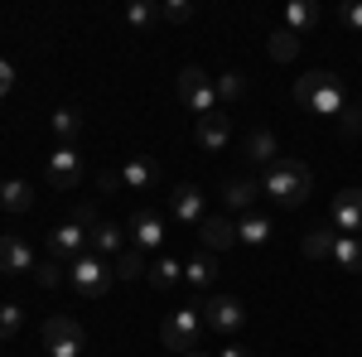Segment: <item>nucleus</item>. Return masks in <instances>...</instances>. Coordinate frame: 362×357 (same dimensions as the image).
Here are the masks:
<instances>
[{
	"label": "nucleus",
	"instance_id": "nucleus-29",
	"mask_svg": "<svg viewBox=\"0 0 362 357\" xmlns=\"http://www.w3.org/2000/svg\"><path fill=\"white\" fill-rule=\"evenodd\" d=\"M179 280H184V266H179L174 256H165V261L150 266V285H155V290H169V285H179Z\"/></svg>",
	"mask_w": 362,
	"mask_h": 357
},
{
	"label": "nucleus",
	"instance_id": "nucleus-16",
	"mask_svg": "<svg viewBox=\"0 0 362 357\" xmlns=\"http://www.w3.org/2000/svg\"><path fill=\"white\" fill-rule=\"evenodd\" d=\"M256 198H261V184H256V179H227V184H223V203H227V208H237L242 218L256 213Z\"/></svg>",
	"mask_w": 362,
	"mask_h": 357
},
{
	"label": "nucleus",
	"instance_id": "nucleus-2",
	"mask_svg": "<svg viewBox=\"0 0 362 357\" xmlns=\"http://www.w3.org/2000/svg\"><path fill=\"white\" fill-rule=\"evenodd\" d=\"M261 189L271 193L280 208H300L309 198V189H314V174H309V165H300V160H276V165L266 169Z\"/></svg>",
	"mask_w": 362,
	"mask_h": 357
},
{
	"label": "nucleus",
	"instance_id": "nucleus-18",
	"mask_svg": "<svg viewBox=\"0 0 362 357\" xmlns=\"http://www.w3.org/2000/svg\"><path fill=\"white\" fill-rule=\"evenodd\" d=\"M0 208L5 213H29L34 208V189H29L25 179H5L0 184Z\"/></svg>",
	"mask_w": 362,
	"mask_h": 357
},
{
	"label": "nucleus",
	"instance_id": "nucleus-19",
	"mask_svg": "<svg viewBox=\"0 0 362 357\" xmlns=\"http://www.w3.org/2000/svg\"><path fill=\"white\" fill-rule=\"evenodd\" d=\"M174 218L179 222H203V193L194 184H179L174 189Z\"/></svg>",
	"mask_w": 362,
	"mask_h": 357
},
{
	"label": "nucleus",
	"instance_id": "nucleus-37",
	"mask_svg": "<svg viewBox=\"0 0 362 357\" xmlns=\"http://www.w3.org/2000/svg\"><path fill=\"white\" fill-rule=\"evenodd\" d=\"M73 222H78V227H83V232H92V227H97V208H92V203H78V208H73Z\"/></svg>",
	"mask_w": 362,
	"mask_h": 357
},
{
	"label": "nucleus",
	"instance_id": "nucleus-35",
	"mask_svg": "<svg viewBox=\"0 0 362 357\" xmlns=\"http://www.w3.org/2000/svg\"><path fill=\"white\" fill-rule=\"evenodd\" d=\"M338 131H343L348 140H358L362 136V107H343L338 111Z\"/></svg>",
	"mask_w": 362,
	"mask_h": 357
},
{
	"label": "nucleus",
	"instance_id": "nucleus-31",
	"mask_svg": "<svg viewBox=\"0 0 362 357\" xmlns=\"http://www.w3.org/2000/svg\"><path fill=\"white\" fill-rule=\"evenodd\" d=\"M247 92V73H223L218 78V102H242Z\"/></svg>",
	"mask_w": 362,
	"mask_h": 357
},
{
	"label": "nucleus",
	"instance_id": "nucleus-6",
	"mask_svg": "<svg viewBox=\"0 0 362 357\" xmlns=\"http://www.w3.org/2000/svg\"><path fill=\"white\" fill-rule=\"evenodd\" d=\"M179 102L189 111H198V116H208V111H218V83H208V73L198 63H189L179 73Z\"/></svg>",
	"mask_w": 362,
	"mask_h": 357
},
{
	"label": "nucleus",
	"instance_id": "nucleus-20",
	"mask_svg": "<svg viewBox=\"0 0 362 357\" xmlns=\"http://www.w3.org/2000/svg\"><path fill=\"white\" fill-rule=\"evenodd\" d=\"M271 218H261V213H247V218L237 222V242H247V247H266L271 242Z\"/></svg>",
	"mask_w": 362,
	"mask_h": 357
},
{
	"label": "nucleus",
	"instance_id": "nucleus-30",
	"mask_svg": "<svg viewBox=\"0 0 362 357\" xmlns=\"http://www.w3.org/2000/svg\"><path fill=\"white\" fill-rule=\"evenodd\" d=\"M155 20H160L155 5H145V0H131V5H126V25H131V29H150Z\"/></svg>",
	"mask_w": 362,
	"mask_h": 357
},
{
	"label": "nucleus",
	"instance_id": "nucleus-11",
	"mask_svg": "<svg viewBox=\"0 0 362 357\" xmlns=\"http://www.w3.org/2000/svg\"><path fill=\"white\" fill-rule=\"evenodd\" d=\"M160 242H165V218L150 213V208L131 213V247H136V251H155Z\"/></svg>",
	"mask_w": 362,
	"mask_h": 357
},
{
	"label": "nucleus",
	"instance_id": "nucleus-10",
	"mask_svg": "<svg viewBox=\"0 0 362 357\" xmlns=\"http://www.w3.org/2000/svg\"><path fill=\"white\" fill-rule=\"evenodd\" d=\"M334 232L338 237H358L362 232V189H343L334 198Z\"/></svg>",
	"mask_w": 362,
	"mask_h": 357
},
{
	"label": "nucleus",
	"instance_id": "nucleus-23",
	"mask_svg": "<svg viewBox=\"0 0 362 357\" xmlns=\"http://www.w3.org/2000/svg\"><path fill=\"white\" fill-rule=\"evenodd\" d=\"M112 275L116 280H140V275H150V266H145V251H136V247H126L121 256H116V266H112Z\"/></svg>",
	"mask_w": 362,
	"mask_h": 357
},
{
	"label": "nucleus",
	"instance_id": "nucleus-13",
	"mask_svg": "<svg viewBox=\"0 0 362 357\" xmlns=\"http://www.w3.org/2000/svg\"><path fill=\"white\" fill-rule=\"evenodd\" d=\"M198 237H203L208 251H227V247H237V222L223 218V213H208V218L198 222Z\"/></svg>",
	"mask_w": 362,
	"mask_h": 357
},
{
	"label": "nucleus",
	"instance_id": "nucleus-7",
	"mask_svg": "<svg viewBox=\"0 0 362 357\" xmlns=\"http://www.w3.org/2000/svg\"><path fill=\"white\" fill-rule=\"evenodd\" d=\"M198 314H203V324L213 333H227V338L247 324V309H242V300H232V295H213L208 304H198Z\"/></svg>",
	"mask_w": 362,
	"mask_h": 357
},
{
	"label": "nucleus",
	"instance_id": "nucleus-34",
	"mask_svg": "<svg viewBox=\"0 0 362 357\" xmlns=\"http://www.w3.org/2000/svg\"><path fill=\"white\" fill-rule=\"evenodd\" d=\"M20 324H25L20 304H0V343H5V338H15V333H20Z\"/></svg>",
	"mask_w": 362,
	"mask_h": 357
},
{
	"label": "nucleus",
	"instance_id": "nucleus-5",
	"mask_svg": "<svg viewBox=\"0 0 362 357\" xmlns=\"http://www.w3.org/2000/svg\"><path fill=\"white\" fill-rule=\"evenodd\" d=\"M44 348H49L54 357H83V348H87L83 324H78L73 314H54V319H44Z\"/></svg>",
	"mask_w": 362,
	"mask_h": 357
},
{
	"label": "nucleus",
	"instance_id": "nucleus-39",
	"mask_svg": "<svg viewBox=\"0 0 362 357\" xmlns=\"http://www.w3.org/2000/svg\"><path fill=\"white\" fill-rule=\"evenodd\" d=\"M10 87H15V68H10V63H5V58H0V97H5V92H10Z\"/></svg>",
	"mask_w": 362,
	"mask_h": 357
},
{
	"label": "nucleus",
	"instance_id": "nucleus-27",
	"mask_svg": "<svg viewBox=\"0 0 362 357\" xmlns=\"http://www.w3.org/2000/svg\"><path fill=\"white\" fill-rule=\"evenodd\" d=\"M334 261L343 271H362V237H338L334 242Z\"/></svg>",
	"mask_w": 362,
	"mask_h": 357
},
{
	"label": "nucleus",
	"instance_id": "nucleus-17",
	"mask_svg": "<svg viewBox=\"0 0 362 357\" xmlns=\"http://www.w3.org/2000/svg\"><path fill=\"white\" fill-rule=\"evenodd\" d=\"M121 184H126L131 193L155 189V184H160V165H155V160H145V155H136V160H126V169H121Z\"/></svg>",
	"mask_w": 362,
	"mask_h": 357
},
{
	"label": "nucleus",
	"instance_id": "nucleus-8",
	"mask_svg": "<svg viewBox=\"0 0 362 357\" xmlns=\"http://www.w3.org/2000/svg\"><path fill=\"white\" fill-rule=\"evenodd\" d=\"M49 179H54V189L73 193L83 184V155H78L73 145H58L54 155H49Z\"/></svg>",
	"mask_w": 362,
	"mask_h": 357
},
{
	"label": "nucleus",
	"instance_id": "nucleus-21",
	"mask_svg": "<svg viewBox=\"0 0 362 357\" xmlns=\"http://www.w3.org/2000/svg\"><path fill=\"white\" fill-rule=\"evenodd\" d=\"M184 280H189L194 290H208V285L218 280V261H213V251H198L194 261L184 266Z\"/></svg>",
	"mask_w": 362,
	"mask_h": 357
},
{
	"label": "nucleus",
	"instance_id": "nucleus-26",
	"mask_svg": "<svg viewBox=\"0 0 362 357\" xmlns=\"http://www.w3.org/2000/svg\"><path fill=\"white\" fill-rule=\"evenodd\" d=\"M78 131H83V111H78V107H58L54 111V136L63 140V145H73Z\"/></svg>",
	"mask_w": 362,
	"mask_h": 357
},
{
	"label": "nucleus",
	"instance_id": "nucleus-40",
	"mask_svg": "<svg viewBox=\"0 0 362 357\" xmlns=\"http://www.w3.org/2000/svg\"><path fill=\"white\" fill-rule=\"evenodd\" d=\"M223 357H251V353L242 348V343H227V348H223Z\"/></svg>",
	"mask_w": 362,
	"mask_h": 357
},
{
	"label": "nucleus",
	"instance_id": "nucleus-36",
	"mask_svg": "<svg viewBox=\"0 0 362 357\" xmlns=\"http://www.w3.org/2000/svg\"><path fill=\"white\" fill-rule=\"evenodd\" d=\"M338 20H343V29H358L362 34V0H343L338 5Z\"/></svg>",
	"mask_w": 362,
	"mask_h": 357
},
{
	"label": "nucleus",
	"instance_id": "nucleus-25",
	"mask_svg": "<svg viewBox=\"0 0 362 357\" xmlns=\"http://www.w3.org/2000/svg\"><path fill=\"white\" fill-rule=\"evenodd\" d=\"M276 155H280V145L271 131H251L247 136V160H256V165H276Z\"/></svg>",
	"mask_w": 362,
	"mask_h": 357
},
{
	"label": "nucleus",
	"instance_id": "nucleus-28",
	"mask_svg": "<svg viewBox=\"0 0 362 357\" xmlns=\"http://www.w3.org/2000/svg\"><path fill=\"white\" fill-rule=\"evenodd\" d=\"M266 54L276 58V63H290V58L300 54V34H290V29H276V34H271V44H266Z\"/></svg>",
	"mask_w": 362,
	"mask_h": 357
},
{
	"label": "nucleus",
	"instance_id": "nucleus-12",
	"mask_svg": "<svg viewBox=\"0 0 362 357\" xmlns=\"http://www.w3.org/2000/svg\"><path fill=\"white\" fill-rule=\"evenodd\" d=\"M194 140L203 145V150H223L227 140H232V116H223V111H208V116H198Z\"/></svg>",
	"mask_w": 362,
	"mask_h": 357
},
{
	"label": "nucleus",
	"instance_id": "nucleus-24",
	"mask_svg": "<svg viewBox=\"0 0 362 357\" xmlns=\"http://www.w3.org/2000/svg\"><path fill=\"white\" fill-rule=\"evenodd\" d=\"M314 25H319V10L314 5H305V0H290L285 5V29L290 34H309Z\"/></svg>",
	"mask_w": 362,
	"mask_h": 357
},
{
	"label": "nucleus",
	"instance_id": "nucleus-1",
	"mask_svg": "<svg viewBox=\"0 0 362 357\" xmlns=\"http://www.w3.org/2000/svg\"><path fill=\"white\" fill-rule=\"evenodd\" d=\"M295 107L309 111V116H338V111L348 107L343 78H334V73H305L295 83Z\"/></svg>",
	"mask_w": 362,
	"mask_h": 357
},
{
	"label": "nucleus",
	"instance_id": "nucleus-33",
	"mask_svg": "<svg viewBox=\"0 0 362 357\" xmlns=\"http://www.w3.org/2000/svg\"><path fill=\"white\" fill-rule=\"evenodd\" d=\"M160 20H169V25H189V20H194V5H189V0H165V5H160Z\"/></svg>",
	"mask_w": 362,
	"mask_h": 357
},
{
	"label": "nucleus",
	"instance_id": "nucleus-32",
	"mask_svg": "<svg viewBox=\"0 0 362 357\" xmlns=\"http://www.w3.org/2000/svg\"><path fill=\"white\" fill-rule=\"evenodd\" d=\"M34 280H39V285H44V290H54V285H63V280H68V266H63V261H54V256H49V261H44V266H34Z\"/></svg>",
	"mask_w": 362,
	"mask_h": 357
},
{
	"label": "nucleus",
	"instance_id": "nucleus-15",
	"mask_svg": "<svg viewBox=\"0 0 362 357\" xmlns=\"http://www.w3.org/2000/svg\"><path fill=\"white\" fill-rule=\"evenodd\" d=\"M87 251H92V256H121V251H126V237H121V227L102 218L97 227H92V232H87Z\"/></svg>",
	"mask_w": 362,
	"mask_h": 357
},
{
	"label": "nucleus",
	"instance_id": "nucleus-14",
	"mask_svg": "<svg viewBox=\"0 0 362 357\" xmlns=\"http://www.w3.org/2000/svg\"><path fill=\"white\" fill-rule=\"evenodd\" d=\"M0 271H5V275L34 271V251H29L25 237H0Z\"/></svg>",
	"mask_w": 362,
	"mask_h": 357
},
{
	"label": "nucleus",
	"instance_id": "nucleus-3",
	"mask_svg": "<svg viewBox=\"0 0 362 357\" xmlns=\"http://www.w3.org/2000/svg\"><path fill=\"white\" fill-rule=\"evenodd\" d=\"M198 333H203V314H198V304L174 309L165 324H160V338H165V348H174V353H194Z\"/></svg>",
	"mask_w": 362,
	"mask_h": 357
},
{
	"label": "nucleus",
	"instance_id": "nucleus-22",
	"mask_svg": "<svg viewBox=\"0 0 362 357\" xmlns=\"http://www.w3.org/2000/svg\"><path fill=\"white\" fill-rule=\"evenodd\" d=\"M334 242H338V232H334V227H314V232H305L300 251H305L309 261H324V256H334Z\"/></svg>",
	"mask_w": 362,
	"mask_h": 357
},
{
	"label": "nucleus",
	"instance_id": "nucleus-41",
	"mask_svg": "<svg viewBox=\"0 0 362 357\" xmlns=\"http://www.w3.org/2000/svg\"><path fill=\"white\" fill-rule=\"evenodd\" d=\"M179 357H203V353H198V348H194V353H179Z\"/></svg>",
	"mask_w": 362,
	"mask_h": 357
},
{
	"label": "nucleus",
	"instance_id": "nucleus-38",
	"mask_svg": "<svg viewBox=\"0 0 362 357\" xmlns=\"http://www.w3.org/2000/svg\"><path fill=\"white\" fill-rule=\"evenodd\" d=\"M97 189H102V193H116V189H121V174H112V169H107V174H97Z\"/></svg>",
	"mask_w": 362,
	"mask_h": 357
},
{
	"label": "nucleus",
	"instance_id": "nucleus-4",
	"mask_svg": "<svg viewBox=\"0 0 362 357\" xmlns=\"http://www.w3.org/2000/svg\"><path fill=\"white\" fill-rule=\"evenodd\" d=\"M68 280H73V290H78V295H87V300H102V295L112 290L116 275H112V266H107L102 256H92V251H87V256H78V261L68 266Z\"/></svg>",
	"mask_w": 362,
	"mask_h": 357
},
{
	"label": "nucleus",
	"instance_id": "nucleus-9",
	"mask_svg": "<svg viewBox=\"0 0 362 357\" xmlns=\"http://www.w3.org/2000/svg\"><path fill=\"white\" fill-rule=\"evenodd\" d=\"M49 256H54V261H63V266H73L78 256H87V232L78 227V222L54 227V232H49Z\"/></svg>",
	"mask_w": 362,
	"mask_h": 357
}]
</instances>
